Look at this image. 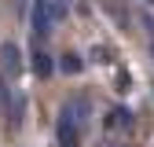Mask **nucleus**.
Wrapping results in <instances>:
<instances>
[{"label": "nucleus", "instance_id": "nucleus-1", "mask_svg": "<svg viewBox=\"0 0 154 147\" xmlns=\"http://www.w3.org/2000/svg\"><path fill=\"white\" fill-rule=\"evenodd\" d=\"M88 114L92 107L88 99H66L63 110H59V121H55V136H59V147H81V136H85V125H88Z\"/></svg>", "mask_w": 154, "mask_h": 147}, {"label": "nucleus", "instance_id": "nucleus-2", "mask_svg": "<svg viewBox=\"0 0 154 147\" xmlns=\"http://www.w3.org/2000/svg\"><path fill=\"white\" fill-rule=\"evenodd\" d=\"M66 18V4L63 0H33V11H29V26L33 37H48L55 30V22Z\"/></svg>", "mask_w": 154, "mask_h": 147}, {"label": "nucleus", "instance_id": "nucleus-3", "mask_svg": "<svg viewBox=\"0 0 154 147\" xmlns=\"http://www.w3.org/2000/svg\"><path fill=\"white\" fill-rule=\"evenodd\" d=\"M0 66H4V77H18V74H22V55H18L15 44L0 48Z\"/></svg>", "mask_w": 154, "mask_h": 147}, {"label": "nucleus", "instance_id": "nucleus-4", "mask_svg": "<svg viewBox=\"0 0 154 147\" xmlns=\"http://www.w3.org/2000/svg\"><path fill=\"white\" fill-rule=\"evenodd\" d=\"M106 129H110V133H118V129L125 133V129H132V114H128L125 107H114L110 114H106Z\"/></svg>", "mask_w": 154, "mask_h": 147}, {"label": "nucleus", "instance_id": "nucleus-5", "mask_svg": "<svg viewBox=\"0 0 154 147\" xmlns=\"http://www.w3.org/2000/svg\"><path fill=\"white\" fill-rule=\"evenodd\" d=\"M33 70L41 74V77H48V74L55 70V66H51V55H48V52H33Z\"/></svg>", "mask_w": 154, "mask_h": 147}, {"label": "nucleus", "instance_id": "nucleus-6", "mask_svg": "<svg viewBox=\"0 0 154 147\" xmlns=\"http://www.w3.org/2000/svg\"><path fill=\"white\" fill-rule=\"evenodd\" d=\"M63 74H77V70H81V59H77V55H63Z\"/></svg>", "mask_w": 154, "mask_h": 147}, {"label": "nucleus", "instance_id": "nucleus-7", "mask_svg": "<svg viewBox=\"0 0 154 147\" xmlns=\"http://www.w3.org/2000/svg\"><path fill=\"white\" fill-rule=\"evenodd\" d=\"M103 147H125V143H103Z\"/></svg>", "mask_w": 154, "mask_h": 147}, {"label": "nucleus", "instance_id": "nucleus-8", "mask_svg": "<svg viewBox=\"0 0 154 147\" xmlns=\"http://www.w3.org/2000/svg\"><path fill=\"white\" fill-rule=\"evenodd\" d=\"M147 4H154V0H147Z\"/></svg>", "mask_w": 154, "mask_h": 147}]
</instances>
